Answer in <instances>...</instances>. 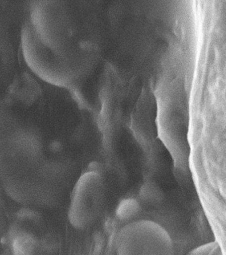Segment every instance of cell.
Masks as SVG:
<instances>
[{"instance_id": "2", "label": "cell", "mask_w": 226, "mask_h": 255, "mask_svg": "<svg viewBox=\"0 0 226 255\" xmlns=\"http://www.w3.org/2000/svg\"><path fill=\"white\" fill-rule=\"evenodd\" d=\"M140 210V207L138 201L133 199H126L121 201L119 204L117 215L120 219H130L138 214Z\"/></svg>"}, {"instance_id": "1", "label": "cell", "mask_w": 226, "mask_h": 255, "mask_svg": "<svg viewBox=\"0 0 226 255\" xmlns=\"http://www.w3.org/2000/svg\"><path fill=\"white\" fill-rule=\"evenodd\" d=\"M102 175L88 171L79 178L73 190L69 211V221L75 228L88 229L100 215L104 199Z\"/></svg>"}]
</instances>
